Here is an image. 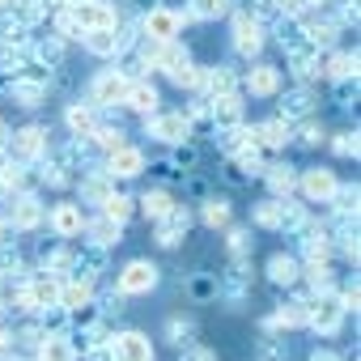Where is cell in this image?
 <instances>
[{"label": "cell", "mask_w": 361, "mask_h": 361, "mask_svg": "<svg viewBox=\"0 0 361 361\" xmlns=\"http://www.w3.org/2000/svg\"><path fill=\"white\" fill-rule=\"evenodd\" d=\"M128 85H132L128 73H119V68H102V73L90 81V106H94V111H115V106H123Z\"/></svg>", "instance_id": "1"}, {"label": "cell", "mask_w": 361, "mask_h": 361, "mask_svg": "<svg viewBox=\"0 0 361 361\" xmlns=\"http://www.w3.org/2000/svg\"><path fill=\"white\" fill-rule=\"evenodd\" d=\"M192 22H196V18H192L188 9H170V5H157V9H149V13L140 18V35L170 43L174 35H183V26H192Z\"/></svg>", "instance_id": "2"}, {"label": "cell", "mask_w": 361, "mask_h": 361, "mask_svg": "<svg viewBox=\"0 0 361 361\" xmlns=\"http://www.w3.org/2000/svg\"><path fill=\"white\" fill-rule=\"evenodd\" d=\"M47 149H51V140H47V128L43 123H26V128H18L9 136V157L18 166H35Z\"/></svg>", "instance_id": "3"}, {"label": "cell", "mask_w": 361, "mask_h": 361, "mask_svg": "<svg viewBox=\"0 0 361 361\" xmlns=\"http://www.w3.org/2000/svg\"><path fill=\"white\" fill-rule=\"evenodd\" d=\"M344 306H340V298L331 293V289H323V293H310V302H306V327H314V331H323V336H331L340 323H344Z\"/></svg>", "instance_id": "4"}, {"label": "cell", "mask_w": 361, "mask_h": 361, "mask_svg": "<svg viewBox=\"0 0 361 361\" xmlns=\"http://www.w3.org/2000/svg\"><path fill=\"white\" fill-rule=\"evenodd\" d=\"M5 221L13 226V234H30V230H39V226L47 221V204H43L35 192H22V196H13V200H9Z\"/></svg>", "instance_id": "5"}, {"label": "cell", "mask_w": 361, "mask_h": 361, "mask_svg": "<svg viewBox=\"0 0 361 361\" xmlns=\"http://www.w3.org/2000/svg\"><path fill=\"white\" fill-rule=\"evenodd\" d=\"M238 90H247L251 98H276L285 90V73L281 64H251L247 73H238Z\"/></svg>", "instance_id": "6"}, {"label": "cell", "mask_w": 361, "mask_h": 361, "mask_svg": "<svg viewBox=\"0 0 361 361\" xmlns=\"http://www.w3.org/2000/svg\"><path fill=\"white\" fill-rule=\"evenodd\" d=\"M230 13H234V51H238L243 60H255V56L264 51V43H268V30H264L259 22H251L243 5L230 9Z\"/></svg>", "instance_id": "7"}, {"label": "cell", "mask_w": 361, "mask_h": 361, "mask_svg": "<svg viewBox=\"0 0 361 361\" xmlns=\"http://www.w3.org/2000/svg\"><path fill=\"white\" fill-rule=\"evenodd\" d=\"M153 285H157V264H153V259H128V264L119 268V276H115V289H119L123 298L149 293Z\"/></svg>", "instance_id": "8"}, {"label": "cell", "mask_w": 361, "mask_h": 361, "mask_svg": "<svg viewBox=\"0 0 361 361\" xmlns=\"http://www.w3.org/2000/svg\"><path fill=\"white\" fill-rule=\"evenodd\" d=\"M336 188H340V178H336V170H327V166H306V170L298 174V192H302L310 204H327V200L336 196Z\"/></svg>", "instance_id": "9"}, {"label": "cell", "mask_w": 361, "mask_h": 361, "mask_svg": "<svg viewBox=\"0 0 361 361\" xmlns=\"http://www.w3.org/2000/svg\"><path fill=\"white\" fill-rule=\"evenodd\" d=\"M85 209L77 204V200H60V204H51L47 209V226H51V234L56 238H81L85 234Z\"/></svg>", "instance_id": "10"}, {"label": "cell", "mask_w": 361, "mask_h": 361, "mask_svg": "<svg viewBox=\"0 0 361 361\" xmlns=\"http://www.w3.org/2000/svg\"><path fill=\"white\" fill-rule=\"evenodd\" d=\"M68 18L90 35V30H115L119 13L106 5V0H81V5H68Z\"/></svg>", "instance_id": "11"}, {"label": "cell", "mask_w": 361, "mask_h": 361, "mask_svg": "<svg viewBox=\"0 0 361 361\" xmlns=\"http://www.w3.org/2000/svg\"><path fill=\"white\" fill-rule=\"evenodd\" d=\"M145 132L161 145H178V140H188V119L178 111H153L145 115Z\"/></svg>", "instance_id": "12"}, {"label": "cell", "mask_w": 361, "mask_h": 361, "mask_svg": "<svg viewBox=\"0 0 361 361\" xmlns=\"http://www.w3.org/2000/svg\"><path fill=\"white\" fill-rule=\"evenodd\" d=\"M77 196H81L77 204H98V209H102V204L115 196V178H111L102 166H98V170H81V178H77Z\"/></svg>", "instance_id": "13"}, {"label": "cell", "mask_w": 361, "mask_h": 361, "mask_svg": "<svg viewBox=\"0 0 361 361\" xmlns=\"http://www.w3.org/2000/svg\"><path fill=\"white\" fill-rule=\"evenodd\" d=\"M188 230H192V209L174 200V209H170V213L157 221V234H153V243L170 251V247H178V243H183V234H188Z\"/></svg>", "instance_id": "14"}, {"label": "cell", "mask_w": 361, "mask_h": 361, "mask_svg": "<svg viewBox=\"0 0 361 361\" xmlns=\"http://www.w3.org/2000/svg\"><path fill=\"white\" fill-rule=\"evenodd\" d=\"M102 170L115 178V183H119V178H136V174L145 170V153H140L136 145H123V149H115V153L102 157Z\"/></svg>", "instance_id": "15"}, {"label": "cell", "mask_w": 361, "mask_h": 361, "mask_svg": "<svg viewBox=\"0 0 361 361\" xmlns=\"http://www.w3.org/2000/svg\"><path fill=\"white\" fill-rule=\"evenodd\" d=\"M276 98H281V119H289V123H302V119L314 115V90H310V85L281 90Z\"/></svg>", "instance_id": "16"}, {"label": "cell", "mask_w": 361, "mask_h": 361, "mask_svg": "<svg viewBox=\"0 0 361 361\" xmlns=\"http://www.w3.org/2000/svg\"><path fill=\"white\" fill-rule=\"evenodd\" d=\"M289 140H293V123H289V119L272 115V119L255 123V145H259L264 153H285V145H289Z\"/></svg>", "instance_id": "17"}, {"label": "cell", "mask_w": 361, "mask_h": 361, "mask_svg": "<svg viewBox=\"0 0 361 361\" xmlns=\"http://www.w3.org/2000/svg\"><path fill=\"white\" fill-rule=\"evenodd\" d=\"M30 60L56 73V68H64V60H68V43H64L60 35H39V39H30Z\"/></svg>", "instance_id": "18"}, {"label": "cell", "mask_w": 361, "mask_h": 361, "mask_svg": "<svg viewBox=\"0 0 361 361\" xmlns=\"http://www.w3.org/2000/svg\"><path fill=\"white\" fill-rule=\"evenodd\" d=\"M111 353H115V361H153V344H149L145 331H123V336H115V340H111Z\"/></svg>", "instance_id": "19"}, {"label": "cell", "mask_w": 361, "mask_h": 361, "mask_svg": "<svg viewBox=\"0 0 361 361\" xmlns=\"http://www.w3.org/2000/svg\"><path fill=\"white\" fill-rule=\"evenodd\" d=\"M264 183H268L272 200H285V196H293V192H298V166H289V161H268V170H264Z\"/></svg>", "instance_id": "20"}, {"label": "cell", "mask_w": 361, "mask_h": 361, "mask_svg": "<svg viewBox=\"0 0 361 361\" xmlns=\"http://www.w3.org/2000/svg\"><path fill=\"white\" fill-rule=\"evenodd\" d=\"M161 73H166V81L174 90H204V64H192V56L170 64V68H161Z\"/></svg>", "instance_id": "21"}, {"label": "cell", "mask_w": 361, "mask_h": 361, "mask_svg": "<svg viewBox=\"0 0 361 361\" xmlns=\"http://www.w3.org/2000/svg\"><path fill=\"white\" fill-rule=\"evenodd\" d=\"M209 115H213V128H234V123H243V94L209 98Z\"/></svg>", "instance_id": "22"}, {"label": "cell", "mask_w": 361, "mask_h": 361, "mask_svg": "<svg viewBox=\"0 0 361 361\" xmlns=\"http://www.w3.org/2000/svg\"><path fill=\"white\" fill-rule=\"evenodd\" d=\"M268 281H272V285H281V289L298 285V281H302V259H298V255L276 251V255L268 259Z\"/></svg>", "instance_id": "23"}, {"label": "cell", "mask_w": 361, "mask_h": 361, "mask_svg": "<svg viewBox=\"0 0 361 361\" xmlns=\"http://www.w3.org/2000/svg\"><path fill=\"white\" fill-rule=\"evenodd\" d=\"M5 90H9V98H13L18 106H43L51 85H43V81H30V77H13Z\"/></svg>", "instance_id": "24"}, {"label": "cell", "mask_w": 361, "mask_h": 361, "mask_svg": "<svg viewBox=\"0 0 361 361\" xmlns=\"http://www.w3.org/2000/svg\"><path fill=\"white\" fill-rule=\"evenodd\" d=\"M161 106V94L149 85V81H132L128 85V98H123V111H136V115H153Z\"/></svg>", "instance_id": "25"}, {"label": "cell", "mask_w": 361, "mask_h": 361, "mask_svg": "<svg viewBox=\"0 0 361 361\" xmlns=\"http://www.w3.org/2000/svg\"><path fill=\"white\" fill-rule=\"evenodd\" d=\"M64 128H68V136H90L98 128V111L90 102H68L64 106Z\"/></svg>", "instance_id": "26"}, {"label": "cell", "mask_w": 361, "mask_h": 361, "mask_svg": "<svg viewBox=\"0 0 361 361\" xmlns=\"http://www.w3.org/2000/svg\"><path fill=\"white\" fill-rule=\"evenodd\" d=\"M204 94H209V98L238 94V73H234L230 64H213V68H204Z\"/></svg>", "instance_id": "27"}, {"label": "cell", "mask_w": 361, "mask_h": 361, "mask_svg": "<svg viewBox=\"0 0 361 361\" xmlns=\"http://www.w3.org/2000/svg\"><path fill=\"white\" fill-rule=\"evenodd\" d=\"M85 302H94V281H90V276H68V281H60V306H64V310H77V306H85Z\"/></svg>", "instance_id": "28"}, {"label": "cell", "mask_w": 361, "mask_h": 361, "mask_svg": "<svg viewBox=\"0 0 361 361\" xmlns=\"http://www.w3.org/2000/svg\"><path fill=\"white\" fill-rule=\"evenodd\" d=\"M90 145H94L98 157H106V153H115V149L128 145V132H123L119 123H98V128L90 132Z\"/></svg>", "instance_id": "29"}, {"label": "cell", "mask_w": 361, "mask_h": 361, "mask_svg": "<svg viewBox=\"0 0 361 361\" xmlns=\"http://www.w3.org/2000/svg\"><path fill=\"white\" fill-rule=\"evenodd\" d=\"M39 357H43V361H77V344H73V336H64V331H47L43 344H39Z\"/></svg>", "instance_id": "30"}, {"label": "cell", "mask_w": 361, "mask_h": 361, "mask_svg": "<svg viewBox=\"0 0 361 361\" xmlns=\"http://www.w3.org/2000/svg\"><path fill=\"white\" fill-rule=\"evenodd\" d=\"M81 47H85L90 56H98V60H115V56H119V39H115V30H90V35L81 39Z\"/></svg>", "instance_id": "31"}, {"label": "cell", "mask_w": 361, "mask_h": 361, "mask_svg": "<svg viewBox=\"0 0 361 361\" xmlns=\"http://www.w3.org/2000/svg\"><path fill=\"white\" fill-rule=\"evenodd\" d=\"M136 209H140V213H145L149 221H161V217H166V213L174 209V196H170L166 188H153V192H145V196L136 200Z\"/></svg>", "instance_id": "32"}, {"label": "cell", "mask_w": 361, "mask_h": 361, "mask_svg": "<svg viewBox=\"0 0 361 361\" xmlns=\"http://www.w3.org/2000/svg\"><path fill=\"white\" fill-rule=\"evenodd\" d=\"M323 73H327L331 81H344V77H357V47H353V51H331V56L323 60Z\"/></svg>", "instance_id": "33"}, {"label": "cell", "mask_w": 361, "mask_h": 361, "mask_svg": "<svg viewBox=\"0 0 361 361\" xmlns=\"http://www.w3.org/2000/svg\"><path fill=\"white\" fill-rule=\"evenodd\" d=\"M85 234H90V243H102V247L123 243V238H119V234H123V226H119V221H111V217H94V221H85Z\"/></svg>", "instance_id": "34"}, {"label": "cell", "mask_w": 361, "mask_h": 361, "mask_svg": "<svg viewBox=\"0 0 361 361\" xmlns=\"http://www.w3.org/2000/svg\"><path fill=\"white\" fill-rule=\"evenodd\" d=\"M306 221H310L306 204H298V200H289V196H285V200H281V226H276V230H281V234H298Z\"/></svg>", "instance_id": "35"}, {"label": "cell", "mask_w": 361, "mask_h": 361, "mask_svg": "<svg viewBox=\"0 0 361 361\" xmlns=\"http://www.w3.org/2000/svg\"><path fill=\"white\" fill-rule=\"evenodd\" d=\"M230 9H234V0H192V5H188V13H192L196 22H217V18H230Z\"/></svg>", "instance_id": "36"}, {"label": "cell", "mask_w": 361, "mask_h": 361, "mask_svg": "<svg viewBox=\"0 0 361 361\" xmlns=\"http://www.w3.org/2000/svg\"><path fill=\"white\" fill-rule=\"evenodd\" d=\"M200 217H204V226H209V230H226L234 213H230V200L209 196V200H204V209H200Z\"/></svg>", "instance_id": "37"}, {"label": "cell", "mask_w": 361, "mask_h": 361, "mask_svg": "<svg viewBox=\"0 0 361 361\" xmlns=\"http://www.w3.org/2000/svg\"><path fill=\"white\" fill-rule=\"evenodd\" d=\"M170 166H174V174L196 170V166H200V149H196L192 140H178V145L170 149Z\"/></svg>", "instance_id": "38"}, {"label": "cell", "mask_w": 361, "mask_h": 361, "mask_svg": "<svg viewBox=\"0 0 361 361\" xmlns=\"http://www.w3.org/2000/svg\"><path fill=\"white\" fill-rule=\"evenodd\" d=\"M132 213H136V200H132V196H123V192H115V196L102 204V217H111V221H119V226H123V221H132Z\"/></svg>", "instance_id": "39"}, {"label": "cell", "mask_w": 361, "mask_h": 361, "mask_svg": "<svg viewBox=\"0 0 361 361\" xmlns=\"http://www.w3.org/2000/svg\"><path fill=\"white\" fill-rule=\"evenodd\" d=\"M166 336H170L174 348H188V344H196V323L192 319H170L166 323Z\"/></svg>", "instance_id": "40"}, {"label": "cell", "mask_w": 361, "mask_h": 361, "mask_svg": "<svg viewBox=\"0 0 361 361\" xmlns=\"http://www.w3.org/2000/svg\"><path fill=\"white\" fill-rule=\"evenodd\" d=\"M293 136H298V145H306V149H319V145L327 140V132H323V123H314V115L302 119V123H293Z\"/></svg>", "instance_id": "41"}, {"label": "cell", "mask_w": 361, "mask_h": 361, "mask_svg": "<svg viewBox=\"0 0 361 361\" xmlns=\"http://www.w3.org/2000/svg\"><path fill=\"white\" fill-rule=\"evenodd\" d=\"M251 221H255L259 230H276V226H281V200H272V196H268V200H259V204H255V213H251Z\"/></svg>", "instance_id": "42"}, {"label": "cell", "mask_w": 361, "mask_h": 361, "mask_svg": "<svg viewBox=\"0 0 361 361\" xmlns=\"http://www.w3.org/2000/svg\"><path fill=\"white\" fill-rule=\"evenodd\" d=\"M357 149H361V145H357V128H344V132L331 136V153H336V157H357Z\"/></svg>", "instance_id": "43"}, {"label": "cell", "mask_w": 361, "mask_h": 361, "mask_svg": "<svg viewBox=\"0 0 361 361\" xmlns=\"http://www.w3.org/2000/svg\"><path fill=\"white\" fill-rule=\"evenodd\" d=\"M272 323H276V327H306V302H293V306H281Z\"/></svg>", "instance_id": "44"}, {"label": "cell", "mask_w": 361, "mask_h": 361, "mask_svg": "<svg viewBox=\"0 0 361 361\" xmlns=\"http://www.w3.org/2000/svg\"><path fill=\"white\" fill-rule=\"evenodd\" d=\"M221 183H226V188H247V183H251L247 170L238 166V157H226V161H221Z\"/></svg>", "instance_id": "45"}, {"label": "cell", "mask_w": 361, "mask_h": 361, "mask_svg": "<svg viewBox=\"0 0 361 361\" xmlns=\"http://www.w3.org/2000/svg\"><path fill=\"white\" fill-rule=\"evenodd\" d=\"M226 247H230L234 259H247V251L255 247V238H251L247 230H230V234H226Z\"/></svg>", "instance_id": "46"}, {"label": "cell", "mask_w": 361, "mask_h": 361, "mask_svg": "<svg viewBox=\"0 0 361 361\" xmlns=\"http://www.w3.org/2000/svg\"><path fill=\"white\" fill-rule=\"evenodd\" d=\"M336 106H357V77H344V81H336Z\"/></svg>", "instance_id": "47"}, {"label": "cell", "mask_w": 361, "mask_h": 361, "mask_svg": "<svg viewBox=\"0 0 361 361\" xmlns=\"http://www.w3.org/2000/svg\"><path fill=\"white\" fill-rule=\"evenodd\" d=\"M188 293H192L196 302H209V298H217V276H196V281L188 285Z\"/></svg>", "instance_id": "48"}, {"label": "cell", "mask_w": 361, "mask_h": 361, "mask_svg": "<svg viewBox=\"0 0 361 361\" xmlns=\"http://www.w3.org/2000/svg\"><path fill=\"white\" fill-rule=\"evenodd\" d=\"M178 361H217V353H213V348H204V344H188Z\"/></svg>", "instance_id": "49"}, {"label": "cell", "mask_w": 361, "mask_h": 361, "mask_svg": "<svg viewBox=\"0 0 361 361\" xmlns=\"http://www.w3.org/2000/svg\"><path fill=\"white\" fill-rule=\"evenodd\" d=\"M306 5H314V0H276V9H281L285 18H298V13H302Z\"/></svg>", "instance_id": "50"}, {"label": "cell", "mask_w": 361, "mask_h": 361, "mask_svg": "<svg viewBox=\"0 0 361 361\" xmlns=\"http://www.w3.org/2000/svg\"><path fill=\"white\" fill-rule=\"evenodd\" d=\"M188 196L204 204V200H209V183H204V178H188Z\"/></svg>", "instance_id": "51"}, {"label": "cell", "mask_w": 361, "mask_h": 361, "mask_svg": "<svg viewBox=\"0 0 361 361\" xmlns=\"http://www.w3.org/2000/svg\"><path fill=\"white\" fill-rule=\"evenodd\" d=\"M85 361H115V353H111V344H90V357Z\"/></svg>", "instance_id": "52"}, {"label": "cell", "mask_w": 361, "mask_h": 361, "mask_svg": "<svg viewBox=\"0 0 361 361\" xmlns=\"http://www.w3.org/2000/svg\"><path fill=\"white\" fill-rule=\"evenodd\" d=\"M128 5H132V9H136V13H140V18H145V13H149V9H157V5H161V0H128Z\"/></svg>", "instance_id": "53"}, {"label": "cell", "mask_w": 361, "mask_h": 361, "mask_svg": "<svg viewBox=\"0 0 361 361\" xmlns=\"http://www.w3.org/2000/svg\"><path fill=\"white\" fill-rule=\"evenodd\" d=\"M0 247H13V226L0 217Z\"/></svg>", "instance_id": "54"}, {"label": "cell", "mask_w": 361, "mask_h": 361, "mask_svg": "<svg viewBox=\"0 0 361 361\" xmlns=\"http://www.w3.org/2000/svg\"><path fill=\"white\" fill-rule=\"evenodd\" d=\"M310 361H340V357H336V353H327V348H314V353H310Z\"/></svg>", "instance_id": "55"}, {"label": "cell", "mask_w": 361, "mask_h": 361, "mask_svg": "<svg viewBox=\"0 0 361 361\" xmlns=\"http://www.w3.org/2000/svg\"><path fill=\"white\" fill-rule=\"evenodd\" d=\"M9 136H13V132H9L5 123H0V149H9Z\"/></svg>", "instance_id": "56"}, {"label": "cell", "mask_w": 361, "mask_h": 361, "mask_svg": "<svg viewBox=\"0 0 361 361\" xmlns=\"http://www.w3.org/2000/svg\"><path fill=\"white\" fill-rule=\"evenodd\" d=\"M68 5H81V0H56V9H68Z\"/></svg>", "instance_id": "57"}, {"label": "cell", "mask_w": 361, "mask_h": 361, "mask_svg": "<svg viewBox=\"0 0 361 361\" xmlns=\"http://www.w3.org/2000/svg\"><path fill=\"white\" fill-rule=\"evenodd\" d=\"M5 361H22V357H5Z\"/></svg>", "instance_id": "58"}, {"label": "cell", "mask_w": 361, "mask_h": 361, "mask_svg": "<svg viewBox=\"0 0 361 361\" xmlns=\"http://www.w3.org/2000/svg\"><path fill=\"white\" fill-rule=\"evenodd\" d=\"M238 5H247V0H238Z\"/></svg>", "instance_id": "59"}]
</instances>
